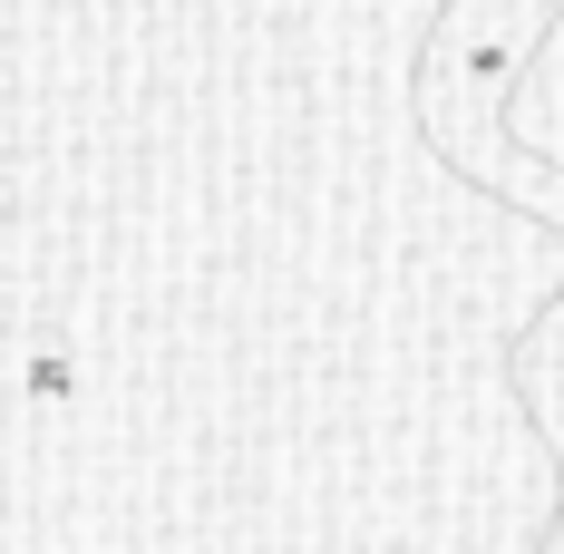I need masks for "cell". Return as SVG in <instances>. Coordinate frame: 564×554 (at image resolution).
I'll list each match as a JSON object with an SVG mask.
<instances>
[{"instance_id":"1","label":"cell","mask_w":564,"mask_h":554,"mask_svg":"<svg viewBox=\"0 0 564 554\" xmlns=\"http://www.w3.org/2000/svg\"><path fill=\"white\" fill-rule=\"evenodd\" d=\"M20 399H30V409H68V399H78V350H68V340H30V350H20Z\"/></svg>"}]
</instances>
